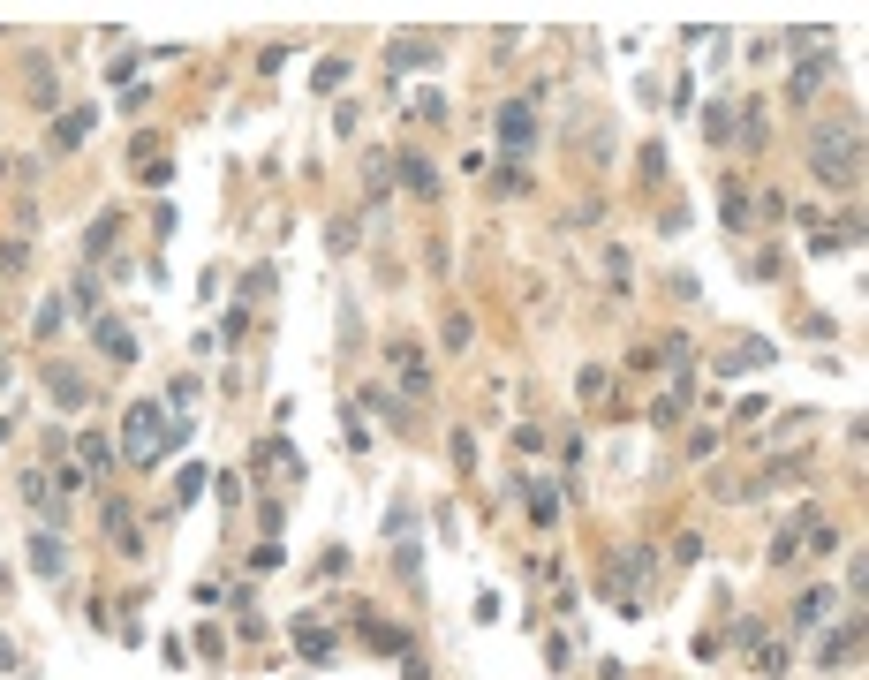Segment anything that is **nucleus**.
I'll list each match as a JSON object with an SVG mask.
<instances>
[{
  "mask_svg": "<svg viewBox=\"0 0 869 680\" xmlns=\"http://www.w3.org/2000/svg\"><path fill=\"white\" fill-rule=\"evenodd\" d=\"M91 333H99V348H106L114 363H137V333H129L121 318H91Z\"/></svg>",
  "mask_w": 869,
  "mask_h": 680,
  "instance_id": "obj_7",
  "label": "nucleus"
},
{
  "mask_svg": "<svg viewBox=\"0 0 869 680\" xmlns=\"http://www.w3.org/2000/svg\"><path fill=\"white\" fill-rule=\"evenodd\" d=\"M114 235H121V212H99L91 235H84V257H106V250H114Z\"/></svg>",
  "mask_w": 869,
  "mask_h": 680,
  "instance_id": "obj_16",
  "label": "nucleus"
},
{
  "mask_svg": "<svg viewBox=\"0 0 869 680\" xmlns=\"http://www.w3.org/2000/svg\"><path fill=\"white\" fill-rule=\"evenodd\" d=\"M280 560H288V552H280V544H273V537H265V544H257V552H250V567H257V575H273V567H280Z\"/></svg>",
  "mask_w": 869,
  "mask_h": 680,
  "instance_id": "obj_28",
  "label": "nucleus"
},
{
  "mask_svg": "<svg viewBox=\"0 0 869 680\" xmlns=\"http://www.w3.org/2000/svg\"><path fill=\"white\" fill-rule=\"evenodd\" d=\"M16 492L31 499L38 514H46V507H53V476H46V469H23V476H16Z\"/></svg>",
  "mask_w": 869,
  "mask_h": 680,
  "instance_id": "obj_18",
  "label": "nucleus"
},
{
  "mask_svg": "<svg viewBox=\"0 0 869 680\" xmlns=\"http://www.w3.org/2000/svg\"><path fill=\"white\" fill-rule=\"evenodd\" d=\"M84 136H91V106H69V114L53 121V152H76Z\"/></svg>",
  "mask_w": 869,
  "mask_h": 680,
  "instance_id": "obj_13",
  "label": "nucleus"
},
{
  "mask_svg": "<svg viewBox=\"0 0 869 680\" xmlns=\"http://www.w3.org/2000/svg\"><path fill=\"white\" fill-rule=\"evenodd\" d=\"M23 265H31V242H23V235H16V242H0V280H16Z\"/></svg>",
  "mask_w": 869,
  "mask_h": 680,
  "instance_id": "obj_20",
  "label": "nucleus"
},
{
  "mask_svg": "<svg viewBox=\"0 0 869 680\" xmlns=\"http://www.w3.org/2000/svg\"><path fill=\"white\" fill-rule=\"evenodd\" d=\"M363 643H371V650H409V635L386 628V620H371V628H363Z\"/></svg>",
  "mask_w": 869,
  "mask_h": 680,
  "instance_id": "obj_21",
  "label": "nucleus"
},
{
  "mask_svg": "<svg viewBox=\"0 0 869 680\" xmlns=\"http://www.w3.org/2000/svg\"><path fill=\"white\" fill-rule=\"evenodd\" d=\"M386 61H393V68H424V61H431V38H416V31H409V38H393Z\"/></svg>",
  "mask_w": 869,
  "mask_h": 680,
  "instance_id": "obj_15",
  "label": "nucleus"
},
{
  "mask_svg": "<svg viewBox=\"0 0 869 680\" xmlns=\"http://www.w3.org/2000/svg\"><path fill=\"white\" fill-rule=\"evenodd\" d=\"M0 182H8V159H0Z\"/></svg>",
  "mask_w": 869,
  "mask_h": 680,
  "instance_id": "obj_31",
  "label": "nucleus"
},
{
  "mask_svg": "<svg viewBox=\"0 0 869 680\" xmlns=\"http://www.w3.org/2000/svg\"><path fill=\"white\" fill-rule=\"evenodd\" d=\"M76 446H84V461H91V469H99V476H106V469H114V446H106V439H99V431H84V439H76Z\"/></svg>",
  "mask_w": 869,
  "mask_h": 680,
  "instance_id": "obj_22",
  "label": "nucleus"
},
{
  "mask_svg": "<svg viewBox=\"0 0 869 680\" xmlns=\"http://www.w3.org/2000/svg\"><path fill=\"white\" fill-rule=\"evenodd\" d=\"M197 386H205V378H174V386H167V408H189V401H197Z\"/></svg>",
  "mask_w": 869,
  "mask_h": 680,
  "instance_id": "obj_29",
  "label": "nucleus"
},
{
  "mask_svg": "<svg viewBox=\"0 0 869 680\" xmlns=\"http://www.w3.org/2000/svg\"><path fill=\"white\" fill-rule=\"evenodd\" d=\"M61 325H76L69 295H46V303H38V318H31V333H38V340H53V333H61Z\"/></svg>",
  "mask_w": 869,
  "mask_h": 680,
  "instance_id": "obj_14",
  "label": "nucleus"
},
{
  "mask_svg": "<svg viewBox=\"0 0 869 680\" xmlns=\"http://www.w3.org/2000/svg\"><path fill=\"white\" fill-rule=\"evenodd\" d=\"M46 393H53V408H61V416H76V408L91 401V386H84V371H76V363H46Z\"/></svg>",
  "mask_w": 869,
  "mask_h": 680,
  "instance_id": "obj_4",
  "label": "nucleus"
},
{
  "mask_svg": "<svg viewBox=\"0 0 869 680\" xmlns=\"http://www.w3.org/2000/svg\"><path fill=\"white\" fill-rule=\"evenodd\" d=\"M401 189H409V197H439V167H431L424 152H409L401 159Z\"/></svg>",
  "mask_w": 869,
  "mask_h": 680,
  "instance_id": "obj_10",
  "label": "nucleus"
},
{
  "mask_svg": "<svg viewBox=\"0 0 869 680\" xmlns=\"http://www.w3.org/2000/svg\"><path fill=\"white\" fill-rule=\"evenodd\" d=\"M824 76H832V53H809V61H794V68H786V99H817Z\"/></svg>",
  "mask_w": 869,
  "mask_h": 680,
  "instance_id": "obj_5",
  "label": "nucleus"
},
{
  "mask_svg": "<svg viewBox=\"0 0 869 680\" xmlns=\"http://www.w3.org/2000/svg\"><path fill=\"white\" fill-rule=\"evenodd\" d=\"M499 152H514V159L537 152V106H529V99H507V106H499Z\"/></svg>",
  "mask_w": 869,
  "mask_h": 680,
  "instance_id": "obj_3",
  "label": "nucleus"
},
{
  "mask_svg": "<svg viewBox=\"0 0 869 680\" xmlns=\"http://www.w3.org/2000/svg\"><path fill=\"white\" fill-rule=\"evenodd\" d=\"M718 220H726V227H749V204H741V189H726V204H718Z\"/></svg>",
  "mask_w": 869,
  "mask_h": 680,
  "instance_id": "obj_27",
  "label": "nucleus"
},
{
  "mask_svg": "<svg viewBox=\"0 0 869 680\" xmlns=\"http://www.w3.org/2000/svg\"><path fill=\"white\" fill-rule=\"evenodd\" d=\"M310 84H318V91H341V84H348V61H318V76H310Z\"/></svg>",
  "mask_w": 869,
  "mask_h": 680,
  "instance_id": "obj_26",
  "label": "nucleus"
},
{
  "mask_svg": "<svg viewBox=\"0 0 869 680\" xmlns=\"http://www.w3.org/2000/svg\"><path fill=\"white\" fill-rule=\"evenodd\" d=\"M197 492H205V469L189 461V469H182V484H174V507H189V499H197Z\"/></svg>",
  "mask_w": 869,
  "mask_h": 680,
  "instance_id": "obj_24",
  "label": "nucleus"
},
{
  "mask_svg": "<svg viewBox=\"0 0 869 680\" xmlns=\"http://www.w3.org/2000/svg\"><path fill=\"white\" fill-rule=\"evenodd\" d=\"M61 295H69V310H91V318H106V310H99V280H91V272H76Z\"/></svg>",
  "mask_w": 869,
  "mask_h": 680,
  "instance_id": "obj_17",
  "label": "nucleus"
},
{
  "mask_svg": "<svg viewBox=\"0 0 869 680\" xmlns=\"http://www.w3.org/2000/svg\"><path fill=\"white\" fill-rule=\"evenodd\" d=\"M809 167H817L824 189H839V197H854L862 189V129L854 121H832V129L809 136Z\"/></svg>",
  "mask_w": 869,
  "mask_h": 680,
  "instance_id": "obj_1",
  "label": "nucleus"
},
{
  "mask_svg": "<svg viewBox=\"0 0 869 680\" xmlns=\"http://www.w3.org/2000/svg\"><path fill=\"white\" fill-rule=\"evenodd\" d=\"M643 582H650V552H620V575H613V597H620V605H628V597L643 590Z\"/></svg>",
  "mask_w": 869,
  "mask_h": 680,
  "instance_id": "obj_11",
  "label": "nucleus"
},
{
  "mask_svg": "<svg viewBox=\"0 0 869 680\" xmlns=\"http://www.w3.org/2000/svg\"><path fill=\"white\" fill-rule=\"evenodd\" d=\"M31 567H38V575H53V582H61V575H69V552H61V537H53V529H46V522H38V529H31Z\"/></svg>",
  "mask_w": 869,
  "mask_h": 680,
  "instance_id": "obj_6",
  "label": "nucleus"
},
{
  "mask_svg": "<svg viewBox=\"0 0 869 680\" xmlns=\"http://www.w3.org/2000/svg\"><path fill=\"white\" fill-rule=\"evenodd\" d=\"M439 333H446V348H469V340H477V325H469V318H461V310H454V318H446Z\"/></svg>",
  "mask_w": 869,
  "mask_h": 680,
  "instance_id": "obj_25",
  "label": "nucleus"
},
{
  "mask_svg": "<svg viewBox=\"0 0 869 680\" xmlns=\"http://www.w3.org/2000/svg\"><path fill=\"white\" fill-rule=\"evenodd\" d=\"M121 439H129V461H159L167 454V416H159V401L129 408V416H121Z\"/></svg>",
  "mask_w": 869,
  "mask_h": 680,
  "instance_id": "obj_2",
  "label": "nucleus"
},
{
  "mask_svg": "<svg viewBox=\"0 0 869 680\" xmlns=\"http://www.w3.org/2000/svg\"><path fill=\"white\" fill-rule=\"evenodd\" d=\"M529 514H537V522L560 514V484H552V476H545V484H529Z\"/></svg>",
  "mask_w": 869,
  "mask_h": 680,
  "instance_id": "obj_19",
  "label": "nucleus"
},
{
  "mask_svg": "<svg viewBox=\"0 0 869 680\" xmlns=\"http://www.w3.org/2000/svg\"><path fill=\"white\" fill-rule=\"evenodd\" d=\"M295 643H303V658H333V635L325 628H295Z\"/></svg>",
  "mask_w": 869,
  "mask_h": 680,
  "instance_id": "obj_23",
  "label": "nucleus"
},
{
  "mask_svg": "<svg viewBox=\"0 0 869 680\" xmlns=\"http://www.w3.org/2000/svg\"><path fill=\"white\" fill-rule=\"evenodd\" d=\"M854 650H862V620H847V628H832V635H824V650H817V665H847Z\"/></svg>",
  "mask_w": 869,
  "mask_h": 680,
  "instance_id": "obj_12",
  "label": "nucleus"
},
{
  "mask_svg": "<svg viewBox=\"0 0 869 680\" xmlns=\"http://www.w3.org/2000/svg\"><path fill=\"white\" fill-rule=\"evenodd\" d=\"M832 605H839V590H809V597H801V605H794V620H786V628H794V635L824 628V612H832Z\"/></svg>",
  "mask_w": 869,
  "mask_h": 680,
  "instance_id": "obj_9",
  "label": "nucleus"
},
{
  "mask_svg": "<svg viewBox=\"0 0 869 680\" xmlns=\"http://www.w3.org/2000/svg\"><path fill=\"white\" fill-rule=\"evenodd\" d=\"M393 378H401V393H431V363L416 356L409 340H401V348H393Z\"/></svg>",
  "mask_w": 869,
  "mask_h": 680,
  "instance_id": "obj_8",
  "label": "nucleus"
},
{
  "mask_svg": "<svg viewBox=\"0 0 869 680\" xmlns=\"http://www.w3.org/2000/svg\"><path fill=\"white\" fill-rule=\"evenodd\" d=\"M703 121H711V144H726V136H733V106H711Z\"/></svg>",
  "mask_w": 869,
  "mask_h": 680,
  "instance_id": "obj_30",
  "label": "nucleus"
}]
</instances>
